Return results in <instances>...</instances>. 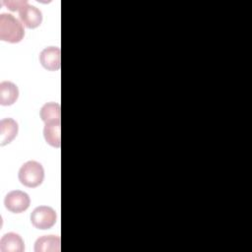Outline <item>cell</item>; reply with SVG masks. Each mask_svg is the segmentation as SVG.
Returning a JSON list of instances; mask_svg holds the SVG:
<instances>
[{"label":"cell","instance_id":"obj_1","mask_svg":"<svg viewBox=\"0 0 252 252\" xmlns=\"http://www.w3.org/2000/svg\"><path fill=\"white\" fill-rule=\"evenodd\" d=\"M25 36L23 23L12 14L0 15V39L10 43H18Z\"/></svg>","mask_w":252,"mask_h":252},{"label":"cell","instance_id":"obj_2","mask_svg":"<svg viewBox=\"0 0 252 252\" xmlns=\"http://www.w3.org/2000/svg\"><path fill=\"white\" fill-rule=\"evenodd\" d=\"M18 176L23 185L34 188L42 183L44 179V169L39 162L29 160L20 167Z\"/></svg>","mask_w":252,"mask_h":252},{"label":"cell","instance_id":"obj_3","mask_svg":"<svg viewBox=\"0 0 252 252\" xmlns=\"http://www.w3.org/2000/svg\"><path fill=\"white\" fill-rule=\"evenodd\" d=\"M56 220V212L49 206H38L31 215L32 225L38 229H48L52 227L55 224Z\"/></svg>","mask_w":252,"mask_h":252},{"label":"cell","instance_id":"obj_4","mask_svg":"<svg viewBox=\"0 0 252 252\" xmlns=\"http://www.w3.org/2000/svg\"><path fill=\"white\" fill-rule=\"evenodd\" d=\"M31 204L29 195L21 190L10 191L4 199V205L6 209L12 213L20 214L25 212Z\"/></svg>","mask_w":252,"mask_h":252},{"label":"cell","instance_id":"obj_5","mask_svg":"<svg viewBox=\"0 0 252 252\" xmlns=\"http://www.w3.org/2000/svg\"><path fill=\"white\" fill-rule=\"evenodd\" d=\"M61 52L57 46L45 47L39 54V62L48 71H57L61 66Z\"/></svg>","mask_w":252,"mask_h":252},{"label":"cell","instance_id":"obj_6","mask_svg":"<svg viewBox=\"0 0 252 252\" xmlns=\"http://www.w3.org/2000/svg\"><path fill=\"white\" fill-rule=\"evenodd\" d=\"M19 16L23 25L29 29H35L42 22L41 11L33 5L27 4L20 12Z\"/></svg>","mask_w":252,"mask_h":252},{"label":"cell","instance_id":"obj_7","mask_svg":"<svg viewBox=\"0 0 252 252\" xmlns=\"http://www.w3.org/2000/svg\"><path fill=\"white\" fill-rule=\"evenodd\" d=\"M24 250V240L18 233L8 232L2 236L0 240L1 252H23Z\"/></svg>","mask_w":252,"mask_h":252},{"label":"cell","instance_id":"obj_8","mask_svg":"<svg viewBox=\"0 0 252 252\" xmlns=\"http://www.w3.org/2000/svg\"><path fill=\"white\" fill-rule=\"evenodd\" d=\"M18 123L13 118H4L0 121V145L5 146L11 143L17 136Z\"/></svg>","mask_w":252,"mask_h":252},{"label":"cell","instance_id":"obj_9","mask_svg":"<svg viewBox=\"0 0 252 252\" xmlns=\"http://www.w3.org/2000/svg\"><path fill=\"white\" fill-rule=\"evenodd\" d=\"M19 97L18 87L10 82L3 81L0 83V104L1 105H12L16 102Z\"/></svg>","mask_w":252,"mask_h":252},{"label":"cell","instance_id":"obj_10","mask_svg":"<svg viewBox=\"0 0 252 252\" xmlns=\"http://www.w3.org/2000/svg\"><path fill=\"white\" fill-rule=\"evenodd\" d=\"M61 246L60 237L57 235H43L34 243L35 252H59Z\"/></svg>","mask_w":252,"mask_h":252},{"label":"cell","instance_id":"obj_11","mask_svg":"<svg viewBox=\"0 0 252 252\" xmlns=\"http://www.w3.org/2000/svg\"><path fill=\"white\" fill-rule=\"evenodd\" d=\"M61 122L45 123L43 128V137L47 144L54 148L61 146Z\"/></svg>","mask_w":252,"mask_h":252},{"label":"cell","instance_id":"obj_12","mask_svg":"<svg viewBox=\"0 0 252 252\" xmlns=\"http://www.w3.org/2000/svg\"><path fill=\"white\" fill-rule=\"evenodd\" d=\"M40 118L45 123L61 122V108L58 102H46L40 108Z\"/></svg>","mask_w":252,"mask_h":252},{"label":"cell","instance_id":"obj_13","mask_svg":"<svg viewBox=\"0 0 252 252\" xmlns=\"http://www.w3.org/2000/svg\"><path fill=\"white\" fill-rule=\"evenodd\" d=\"M3 4L11 11H18L20 12L28 3L26 0H8V1H3Z\"/></svg>","mask_w":252,"mask_h":252}]
</instances>
